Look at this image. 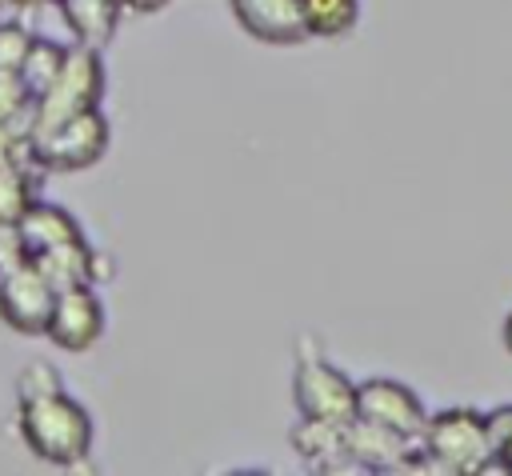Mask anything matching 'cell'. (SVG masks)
Returning <instances> with one entry per match:
<instances>
[{
    "mask_svg": "<svg viewBox=\"0 0 512 476\" xmlns=\"http://www.w3.org/2000/svg\"><path fill=\"white\" fill-rule=\"evenodd\" d=\"M0 8H4V0H0Z\"/></svg>",
    "mask_w": 512,
    "mask_h": 476,
    "instance_id": "cell-27",
    "label": "cell"
},
{
    "mask_svg": "<svg viewBox=\"0 0 512 476\" xmlns=\"http://www.w3.org/2000/svg\"><path fill=\"white\" fill-rule=\"evenodd\" d=\"M420 464L440 472H484L496 468V452L484 428V412L476 408H444L428 416L420 436Z\"/></svg>",
    "mask_w": 512,
    "mask_h": 476,
    "instance_id": "cell-2",
    "label": "cell"
},
{
    "mask_svg": "<svg viewBox=\"0 0 512 476\" xmlns=\"http://www.w3.org/2000/svg\"><path fill=\"white\" fill-rule=\"evenodd\" d=\"M348 424V420H344ZM344 424L340 420H320V416H300L288 428V444L292 452L312 468V472H340L352 468L348 460V440H344Z\"/></svg>",
    "mask_w": 512,
    "mask_h": 476,
    "instance_id": "cell-11",
    "label": "cell"
},
{
    "mask_svg": "<svg viewBox=\"0 0 512 476\" xmlns=\"http://www.w3.org/2000/svg\"><path fill=\"white\" fill-rule=\"evenodd\" d=\"M116 4H120V0H116Z\"/></svg>",
    "mask_w": 512,
    "mask_h": 476,
    "instance_id": "cell-28",
    "label": "cell"
},
{
    "mask_svg": "<svg viewBox=\"0 0 512 476\" xmlns=\"http://www.w3.org/2000/svg\"><path fill=\"white\" fill-rule=\"evenodd\" d=\"M292 400L300 416H320V420H340V424L356 416V384L316 348L312 336L296 340Z\"/></svg>",
    "mask_w": 512,
    "mask_h": 476,
    "instance_id": "cell-5",
    "label": "cell"
},
{
    "mask_svg": "<svg viewBox=\"0 0 512 476\" xmlns=\"http://www.w3.org/2000/svg\"><path fill=\"white\" fill-rule=\"evenodd\" d=\"M44 336L60 352H88V348H96V340L104 336V300H100L96 284L60 288L56 300H52Z\"/></svg>",
    "mask_w": 512,
    "mask_h": 476,
    "instance_id": "cell-7",
    "label": "cell"
},
{
    "mask_svg": "<svg viewBox=\"0 0 512 476\" xmlns=\"http://www.w3.org/2000/svg\"><path fill=\"white\" fill-rule=\"evenodd\" d=\"M32 168H40L32 156L0 160V224H16L24 216V208L36 200V176H32Z\"/></svg>",
    "mask_w": 512,
    "mask_h": 476,
    "instance_id": "cell-16",
    "label": "cell"
},
{
    "mask_svg": "<svg viewBox=\"0 0 512 476\" xmlns=\"http://www.w3.org/2000/svg\"><path fill=\"white\" fill-rule=\"evenodd\" d=\"M12 228H16V240H20V248H24L28 260L40 256V252H48V248H56V244H68V240L84 236L80 220H76L68 208L48 204V200H40V196L24 208V216H20Z\"/></svg>",
    "mask_w": 512,
    "mask_h": 476,
    "instance_id": "cell-12",
    "label": "cell"
},
{
    "mask_svg": "<svg viewBox=\"0 0 512 476\" xmlns=\"http://www.w3.org/2000/svg\"><path fill=\"white\" fill-rule=\"evenodd\" d=\"M16 428H20V440L24 448L52 464V468H76L92 456V444H96V420L92 412L68 396L64 388L56 392H44V396H32V400H20V416H16Z\"/></svg>",
    "mask_w": 512,
    "mask_h": 476,
    "instance_id": "cell-1",
    "label": "cell"
},
{
    "mask_svg": "<svg viewBox=\"0 0 512 476\" xmlns=\"http://www.w3.org/2000/svg\"><path fill=\"white\" fill-rule=\"evenodd\" d=\"M32 36L20 20H0V72H20L28 48H32Z\"/></svg>",
    "mask_w": 512,
    "mask_h": 476,
    "instance_id": "cell-20",
    "label": "cell"
},
{
    "mask_svg": "<svg viewBox=\"0 0 512 476\" xmlns=\"http://www.w3.org/2000/svg\"><path fill=\"white\" fill-rule=\"evenodd\" d=\"M484 428H488V440H492V452L500 444L512 440V404H496L492 412H484Z\"/></svg>",
    "mask_w": 512,
    "mask_h": 476,
    "instance_id": "cell-21",
    "label": "cell"
},
{
    "mask_svg": "<svg viewBox=\"0 0 512 476\" xmlns=\"http://www.w3.org/2000/svg\"><path fill=\"white\" fill-rule=\"evenodd\" d=\"M56 288L36 268V260H16L0 268V320L20 336H44Z\"/></svg>",
    "mask_w": 512,
    "mask_h": 476,
    "instance_id": "cell-6",
    "label": "cell"
},
{
    "mask_svg": "<svg viewBox=\"0 0 512 476\" xmlns=\"http://www.w3.org/2000/svg\"><path fill=\"white\" fill-rule=\"evenodd\" d=\"M36 4H44V0H4V8H36Z\"/></svg>",
    "mask_w": 512,
    "mask_h": 476,
    "instance_id": "cell-24",
    "label": "cell"
},
{
    "mask_svg": "<svg viewBox=\"0 0 512 476\" xmlns=\"http://www.w3.org/2000/svg\"><path fill=\"white\" fill-rule=\"evenodd\" d=\"M32 260H36V268L48 276V284L56 292L60 288H76V284H96L100 288V280H104V272H100L104 256L84 236H76L68 244H56V248H48V252H40Z\"/></svg>",
    "mask_w": 512,
    "mask_h": 476,
    "instance_id": "cell-13",
    "label": "cell"
},
{
    "mask_svg": "<svg viewBox=\"0 0 512 476\" xmlns=\"http://www.w3.org/2000/svg\"><path fill=\"white\" fill-rule=\"evenodd\" d=\"M344 440H348V460L352 468H368V472H400L420 464V440L392 432L376 420L352 416L344 424Z\"/></svg>",
    "mask_w": 512,
    "mask_h": 476,
    "instance_id": "cell-9",
    "label": "cell"
},
{
    "mask_svg": "<svg viewBox=\"0 0 512 476\" xmlns=\"http://www.w3.org/2000/svg\"><path fill=\"white\" fill-rule=\"evenodd\" d=\"M56 388H64V376L48 360H32L16 376V404L20 400H32V396H44V392H56Z\"/></svg>",
    "mask_w": 512,
    "mask_h": 476,
    "instance_id": "cell-19",
    "label": "cell"
},
{
    "mask_svg": "<svg viewBox=\"0 0 512 476\" xmlns=\"http://www.w3.org/2000/svg\"><path fill=\"white\" fill-rule=\"evenodd\" d=\"M236 24L260 40V44H300L304 36V20H300V4L304 0H228Z\"/></svg>",
    "mask_w": 512,
    "mask_h": 476,
    "instance_id": "cell-10",
    "label": "cell"
},
{
    "mask_svg": "<svg viewBox=\"0 0 512 476\" xmlns=\"http://www.w3.org/2000/svg\"><path fill=\"white\" fill-rule=\"evenodd\" d=\"M28 144H32V160L44 172H84L104 160L112 144V128L100 108H88L60 124L28 132Z\"/></svg>",
    "mask_w": 512,
    "mask_h": 476,
    "instance_id": "cell-4",
    "label": "cell"
},
{
    "mask_svg": "<svg viewBox=\"0 0 512 476\" xmlns=\"http://www.w3.org/2000/svg\"><path fill=\"white\" fill-rule=\"evenodd\" d=\"M496 468H500V472H508V476H512V440H508V444H500V448H496Z\"/></svg>",
    "mask_w": 512,
    "mask_h": 476,
    "instance_id": "cell-23",
    "label": "cell"
},
{
    "mask_svg": "<svg viewBox=\"0 0 512 476\" xmlns=\"http://www.w3.org/2000/svg\"><path fill=\"white\" fill-rule=\"evenodd\" d=\"M52 4H60V0H52Z\"/></svg>",
    "mask_w": 512,
    "mask_h": 476,
    "instance_id": "cell-26",
    "label": "cell"
},
{
    "mask_svg": "<svg viewBox=\"0 0 512 476\" xmlns=\"http://www.w3.org/2000/svg\"><path fill=\"white\" fill-rule=\"evenodd\" d=\"M356 416L376 420V424H384L392 432H404L412 440H420L424 424H428L424 400L408 384H400L392 376H372V380L356 384Z\"/></svg>",
    "mask_w": 512,
    "mask_h": 476,
    "instance_id": "cell-8",
    "label": "cell"
},
{
    "mask_svg": "<svg viewBox=\"0 0 512 476\" xmlns=\"http://www.w3.org/2000/svg\"><path fill=\"white\" fill-rule=\"evenodd\" d=\"M504 348H508V352H512V312H508V316H504Z\"/></svg>",
    "mask_w": 512,
    "mask_h": 476,
    "instance_id": "cell-25",
    "label": "cell"
},
{
    "mask_svg": "<svg viewBox=\"0 0 512 476\" xmlns=\"http://www.w3.org/2000/svg\"><path fill=\"white\" fill-rule=\"evenodd\" d=\"M68 32L76 36V44H88V48H100L116 36V24H120V4L116 0H60L56 4Z\"/></svg>",
    "mask_w": 512,
    "mask_h": 476,
    "instance_id": "cell-14",
    "label": "cell"
},
{
    "mask_svg": "<svg viewBox=\"0 0 512 476\" xmlns=\"http://www.w3.org/2000/svg\"><path fill=\"white\" fill-rule=\"evenodd\" d=\"M300 20L308 40H340L360 24V0H304Z\"/></svg>",
    "mask_w": 512,
    "mask_h": 476,
    "instance_id": "cell-15",
    "label": "cell"
},
{
    "mask_svg": "<svg viewBox=\"0 0 512 476\" xmlns=\"http://www.w3.org/2000/svg\"><path fill=\"white\" fill-rule=\"evenodd\" d=\"M100 100H104V60H100V48L68 44L56 80L32 100L28 132L48 128V124H60V120H68L76 112L100 108Z\"/></svg>",
    "mask_w": 512,
    "mask_h": 476,
    "instance_id": "cell-3",
    "label": "cell"
},
{
    "mask_svg": "<svg viewBox=\"0 0 512 476\" xmlns=\"http://www.w3.org/2000/svg\"><path fill=\"white\" fill-rule=\"evenodd\" d=\"M124 12H136V16H152L160 8H168V0H120Z\"/></svg>",
    "mask_w": 512,
    "mask_h": 476,
    "instance_id": "cell-22",
    "label": "cell"
},
{
    "mask_svg": "<svg viewBox=\"0 0 512 476\" xmlns=\"http://www.w3.org/2000/svg\"><path fill=\"white\" fill-rule=\"evenodd\" d=\"M28 112H32V96H28L24 80L16 72H0V124L28 128Z\"/></svg>",
    "mask_w": 512,
    "mask_h": 476,
    "instance_id": "cell-18",
    "label": "cell"
},
{
    "mask_svg": "<svg viewBox=\"0 0 512 476\" xmlns=\"http://www.w3.org/2000/svg\"><path fill=\"white\" fill-rule=\"evenodd\" d=\"M64 52H68V44L48 40V36H32V48H28V56H24L20 72H16V76L24 80V88H28L32 100L56 80V72H60V64H64Z\"/></svg>",
    "mask_w": 512,
    "mask_h": 476,
    "instance_id": "cell-17",
    "label": "cell"
}]
</instances>
